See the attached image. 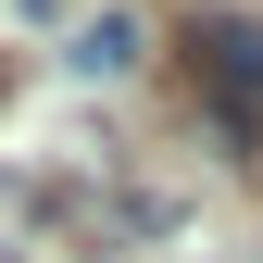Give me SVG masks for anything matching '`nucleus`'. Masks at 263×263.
I'll list each match as a JSON object with an SVG mask.
<instances>
[{"label": "nucleus", "mask_w": 263, "mask_h": 263, "mask_svg": "<svg viewBox=\"0 0 263 263\" xmlns=\"http://www.w3.org/2000/svg\"><path fill=\"white\" fill-rule=\"evenodd\" d=\"M188 101L226 151H263V25L251 13H213L201 38H188Z\"/></svg>", "instance_id": "obj_2"}, {"label": "nucleus", "mask_w": 263, "mask_h": 263, "mask_svg": "<svg viewBox=\"0 0 263 263\" xmlns=\"http://www.w3.org/2000/svg\"><path fill=\"white\" fill-rule=\"evenodd\" d=\"M0 263H13V251H0Z\"/></svg>", "instance_id": "obj_4"}, {"label": "nucleus", "mask_w": 263, "mask_h": 263, "mask_svg": "<svg viewBox=\"0 0 263 263\" xmlns=\"http://www.w3.org/2000/svg\"><path fill=\"white\" fill-rule=\"evenodd\" d=\"M63 63H76L88 88H113L125 63H138V25H125V13H101V25H76V50H63Z\"/></svg>", "instance_id": "obj_3"}, {"label": "nucleus", "mask_w": 263, "mask_h": 263, "mask_svg": "<svg viewBox=\"0 0 263 263\" xmlns=\"http://www.w3.org/2000/svg\"><path fill=\"white\" fill-rule=\"evenodd\" d=\"M176 188H151V176H76V188H50V226L76 238L88 263H125V251H151V238H176Z\"/></svg>", "instance_id": "obj_1"}]
</instances>
